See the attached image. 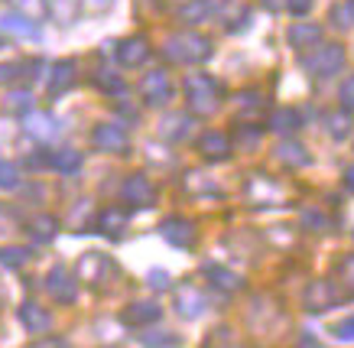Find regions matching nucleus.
Returning <instances> with one entry per match:
<instances>
[{
  "mask_svg": "<svg viewBox=\"0 0 354 348\" xmlns=\"http://www.w3.org/2000/svg\"><path fill=\"white\" fill-rule=\"evenodd\" d=\"M185 98H189V108H192L195 114L208 118V114H215V111H218L221 91H218L215 78H208V75H189V78H185Z\"/></svg>",
  "mask_w": 354,
  "mask_h": 348,
  "instance_id": "obj_1",
  "label": "nucleus"
},
{
  "mask_svg": "<svg viewBox=\"0 0 354 348\" xmlns=\"http://www.w3.org/2000/svg\"><path fill=\"white\" fill-rule=\"evenodd\" d=\"M208 55H212V43L205 36L179 33L166 43V59H172V62H202Z\"/></svg>",
  "mask_w": 354,
  "mask_h": 348,
  "instance_id": "obj_2",
  "label": "nucleus"
},
{
  "mask_svg": "<svg viewBox=\"0 0 354 348\" xmlns=\"http://www.w3.org/2000/svg\"><path fill=\"white\" fill-rule=\"evenodd\" d=\"M302 66L309 68L312 75L328 78V75H335V72L344 66V49L342 46H322L315 55H306V59H302Z\"/></svg>",
  "mask_w": 354,
  "mask_h": 348,
  "instance_id": "obj_3",
  "label": "nucleus"
},
{
  "mask_svg": "<svg viewBox=\"0 0 354 348\" xmlns=\"http://www.w3.org/2000/svg\"><path fill=\"white\" fill-rule=\"evenodd\" d=\"M120 196H124V202H127V205H153L156 189H153V183L147 179V176L137 173V176H130L127 183H124Z\"/></svg>",
  "mask_w": 354,
  "mask_h": 348,
  "instance_id": "obj_4",
  "label": "nucleus"
},
{
  "mask_svg": "<svg viewBox=\"0 0 354 348\" xmlns=\"http://www.w3.org/2000/svg\"><path fill=\"white\" fill-rule=\"evenodd\" d=\"M150 59V43L143 39V36H130V39H124V43L118 46V62L124 68H137L143 66Z\"/></svg>",
  "mask_w": 354,
  "mask_h": 348,
  "instance_id": "obj_5",
  "label": "nucleus"
},
{
  "mask_svg": "<svg viewBox=\"0 0 354 348\" xmlns=\"http://www.w3.org/2000/svg\"><path fill=\"white\" fill-rule=\"evenodd\" d=\"M162 238L176 244V248H192L195 241V225L189 218H166L162 221Z\"/></svg>",
  "mask_w": 354,
  "mask_h": 348,
  "instance_id": "obj_6",
  "label": "nucleus"
},
{
  "mask_svg": "<svg viewBox=\"0 0 354 348\" xmlns=\"http://www.w3.org/2000/svg\"><path fill=\"white\" fill-rule=\"evenodd\" d=\"M140 91H143L147 104H166V101H169V95H172L169 75H166V72H150V75L143 78Z\"/></svg>",
  "mask_w": 354,
  "mask_h": 348,
  "instance_id": "obj_7",
  "label": "nucleus"
},
{
  "mask_svg": "<svg viewBox=\"0 0 354 348\" xmlns=\"http://www.w3.org/2000/svg\"><path fill=\"white\" fill-rule=\"evenodd\" d=\"M46 290H49L59 303H72V300H75V280L68 277L65 267H53V271H49V277H46Z\"/></svg>",
  "mask_w": 354,
  "mask_h": 348,
  "instance_id": "obj_8",
  "label": "nucleus"
},
{
  "mask_svg": "<svg viewBox=\"0 0 354 348\" xmlns=\"http://www.w3.org/2000/svg\"><path fill=\"white\" fill-rule=\"evenodd\" d=\"M176 309H179L185 319L202 315L205 313V296L198 293V286H192V283H183V286L176 290Z\"/></svg>",
  "mask_w": 354,
  "mask_h": 348,
  "instance_id": "obj_9",
  "label": "nucleus"
},
{
  "mask_svg": "<svg viewBox=\"0 0 354 348\" xmlns=\"http://www.w3.org/2000/svg\"><path fill=\"white\" fill-rule=\"evenodd\" d=\"M335 303H338V293H335V286L328 280L312 283L309 290H306V306H309L312 313H322V309H328Z\"/></svg>",
  "mask_w": 354,
  "mask_h": 348,
  "instance_id": "obj_10",
  "label": "nucleus"
},
{
  "mask_svg": "<svg viewBox=\"0 0 354 348\" xmlns=\"http://www.w3.org/2000/svg\"><path fill=\"white\" fill-rule=\"evenodd\" d=\"M26 131L36 137V140H53V137H59V120L53 118V114H39V111H32V114H26Z\"/></svg>",
  "mask_w": 354,
  "mask_h": 348,
  "instance_id": "obj_11",
  "label": "nucleus"
},
{
  "mask_svg": "<svg viewBox=\"0 0 354 348\" xmlns=\"http://www.w3.org/2000/svg\"><path fill=\"white\" fill-rule=\"evenodd\" d=\"M198 150L205 153V160H227L231 156V140H227L225 134L208 131L198 137Z\"/></svg>",
  "mask_w": 354,
  "mask_h": 348,
  "instance_id": "obj_12",
  "label": "nucleus"
},
{
  "mask_svg": "<svg viewBox=\"0 0 354 348\" xmlns=\"http://www.w3.org/2000/svg\"><path fill=\"white\" fill-rule=\"evenodd\" d=\"M95 147H101V150H127V134L118 124H101V127H95Z\"/></svg>",
  "mask_w": 354,
  "mask_h": 348,
  "instance_id": "obj_13",
  "label": "nucleus"
},
{
  "mask_svg": "<svg viewBox=\"0 0 354 348\" xmlns=\"http://www.w3.org/2000/svg\"><path fill=\"white\" fill-rule=\"evenodd\" d=\"M78 273H82V280L85 283H101V277L104 273H111V261L104 257V254H85L82 257V264H78Z\"/></svg>",
  "mask_w": 354,
  "mask_h": 348,
  "instance_id": "obj_14",
  "label": "nucleus"
},
{
  "mask_svg": "<svg viewBox=\"0 0 354 348\" xmlns=\"http://www.w3.org/2000/svg\"><path fill=\"white\" fill-rule=\"evenodd\" d=\"M127 326H147V322H156L160 319V306L156 303H133L130 309H124L120 315Z\"/></svg>",
  "mask_w": 354,
  "mask_h": 348,
  "instance_id": "obj_15",
  "label": "nucleus"
},
{
  "mask_svg": "<svg viewBox=\"0 0 354 348\" xmlns=\"http://www.w3.org/2000/svg\"><path fill=\"white\" fill-rule=\"evenodd\" d=\"M319 39H322V26H315V23H296L290 30V43L296 49H312Z\"/></svg>",
  "mask_w": 354,
  "mask_h": 348,
  "instance_id": "obj_16",
  "label": "nucleus"
},
{
  "mask_svg": "<svg viewBox=\"0 0 354 348\" xmlns=\"http://www.w3.org/2000/svg\"><path fill=\"white\" fill-rule=\"evenodd\" d=\"M277 160H279V163H286V166H292V170H299V166L309 163V153H306V147H302V143L286 140V143H279V147H277Z\"/></svg>",
  "mask_w": 354,
  "mask_h": 348,
  "instance_id": "obj_17",
  "label": "nucleus"
},
{
  "mask_svg": "<svg viewBox=\"0 0 354 348\" xmlns=\"http://www.w3.org/2000/svg\"><path fill=\"white\" fill-rule=\"evenodd\" d=\"M0 26H3L7 33L23 36V39H36V36H39L36 23H30L26 17H20V13H7V17H0Z\"/></svg>",
  "mask_w": 354,
  "mask_h": 348,
  "instance_id": "obj_18",
  "label": "nucleus"
},
{
  "mask_svg": "<svg viewBox=\"0 0 354 348\" xmlns=\"http://www.w3.org/2000/svg\"><path fill=\"white\" fill-rule=\"evenodd\" d=\"M20 319H23V326L30 329V332H46L49 329V313H43L36 303H23V309H20Z\"/></svg>",
  "mask_w": 354,
  "mask_h": 348,
  "instance_id": "obj_19",
  "label": "nucleus"
},
{
  "mask_svg": "<svg viewBox=\"0 0 354 348\" xmlns=\"http://www.w3.org/2000/svg\"><path fill=\"white\" fill-rule=\"evenodd\" d=\"M75 82V62H59L53 66V78H49V91L53 95H62L65 88H72Z\"/></svg>",
  "mask_w": 354,
  "mask_h": 348,
  "instance_id": "obj_20",
  "label": "nucleus"
},
{
  "mask_svg": "<svg viewBox=\"0 0 354 348\" xmlns=\"http://www.w3.org/2000/svg\"><path fill=\"white\" fill-rule=\"evenodd\" d=\"M97 228L104 231L108 238H118L120 231L127 228V215L120 208H108V212H101V218H97Z\"/></svg>",
  "mask_w": 354,
  "mask_h": 348,
  "instance_id": "obj_21",
  "label": "nucleus"
},
{
  "mask_svg": "<svg viewBox=\"0 0 354 348\" xmlns=\"http://www.w3.org/2000/svg\"><path fill=\"white\" fill-rule=\"evenodd\" d=\"M55 231H59V221H55L53 215H36L30 221V235L36 241H53Z\"/></svg>",
  "mask_w": 354,
  "mask_h": 348,
  "instance_id": "obj_22",
  "label": "nucleus"
},
{
  "mask_svg": "<svg viewBox=\"0 0 354 348\" xmlns=\"http://www.w3.org/2000/svg\"><path fill=\"white\" fill-rule=\"evenodd\" d=\"M270 127H273L277 134H286V137H290V134L299 127V114H296V111H290V108H279L277 114L270 118Z\"/></svg>",
  "mask_w": 354,
  "mask_h": 348,
  "instance_id": "obj_23",
  "label": "nucleus"
},
{
  "mask_svg": "<svg viewBox=\"0 0 354 348\" xmlns=\"http://www.w3.org/2000/svg\"><path fill=\"white\" fill-rule=\"evenodd\" d=\"M208 277L215 280V286H221V290H227V293H234V290H241L244 286V280L237 277V273H231V271H221V267H208Z\"/></svg>",
  "mask_w": 354,
  "mask_h": 348,
  "instance_id": "obj_24",
  "label": "nucleus"
},
{
  "mask_svg": "<svg viewBox=\"0 0 354 348\" xmlns=\"http://www.w3.org/2000/svg\"><path fill=\"white\" fill-rule=\"evenodd\" d=\"M49 163L59 170V173H78V166H82V153L75 150H62V153H55Z\"/></svg>",
  "mask_w": 354,
  "mask_h": 348,
  "instance_id": "obj_25",
  "label": "nucleus"
},
{
  "mask_svg": "<svg viewBox=\"0 0 354 348\" xmlns=\"http://www.w3.org/2000/svg\"><path fill=\"white\" fill-rule=\"evenodd\" d=\"M189 124H192L189 118H166L162 120V134H166L169 140H183L185 134H189Z\"/></svg>",
  "mask_w": 354,
  "mask_h": 348,
  "instance_id": "obj_26",
  "label": "nucleus"
},
{
  "mask_svg": "<svg viewBox=\"0 0 354 348\" xmlns=\"http://www.w3.org/2000/svg\"><path fill=\"white\" fill-rule=\"evenodd\" d=\"M208 13H212V3H208V0H192V3L179 13V17H183L185 23H198V20H205Z\"/></svg>",
  "mask_w": 354,
  "mask_h": 348,
  "instance_id": "obj_27",
  "label": "nucleus"
},
{
  "mask_svg": "<svg viewBox=\"0 0 354 348\" xmlns=\"http://www.w3.org/2000/svg\"><path fill=\"white\" fill-rule=\"evenodd\" d=\"M26 257H30L26 248H3L0 250V264H3V267H23Z\"/></svg>",
  "mask_w": 354,
  "mask_h": 348,
  "instance_id": "obj_28",
  "label": "nucleus"
},
{
  "mask_svg": "<svg viewBox=\"0 0 354 348\" xmlns=\"http://www.w3.org/2000/svg\"><path fill=\"white\" fill-rule=\"evenodd\" d=\"M95 82H97V88H104V91H114V95H120V91H124V78L114 75V72H97Z\"/></svg>",
  "mask_w": 354,
  "mask_h": 348,
  "instance_id": "obj_29",
  "label": "nucleus"
},
{
  "mask_svg": "<svg viewBox=\"0 0 354 348\" xmlns=\"http://www.w3.org/2000/svg\"><path fill=\"white\" fill-rule=\"evenodd\" d=\"M7 108L17 111V114H26L32 108V95L30 91H13V95H7Z\"/></svg>",
  "mask_w": 354,
  "mask_h": 348,
  "instance_id": "obj_30",
  "label": "nucleus"
},
{
  "mask_svg": "<svg viewBox=\"0 0 354 348\" xmlns=\"http://www.w3.org/2000/svg\"><path fill=\"white\" fill-rule=\"evenodd\" d=\"M348 127H351L348 111H342V114H328V131H332V137H338V140H342L344 134H348Z\"/></svg>",
  "mask_w": 354,
  "mask_h": 348,
  "instance_id": "obj_31",
  "label": "nucleus"
},
{
  "mask_svg": "<svg viewBox=\"0 0 354 348\" xmlns=\"http://www.w3.org/2000/svg\"><path fill=\"white\" fill-rule=\"evenodd\" d=\"M17 183H20L17 166H13V163H0V189H13Z\"/></svg>",
  "mask_w": 354,
  "mask_h": 348,
  "instance_id": "obj_32",
  "label": "nucleus"
},
{
  "mask_svg": "<svg viewBox=\"0 0 354 348\" xmlns=\"http://www.w3.org/2000/svg\"><path fill=\"white\" fill-rule=\"evenodd\" d=\"M26 66H30V62H7V66H0V82H17Z\"/></svg>",
  "mask_w": 354,
  "mask_h": 348,
  "instance_id": "obj_33",
  "label": "nucleus"
},
{
  "mask_svg": "<svg viewBox=\"0 0 354 348\" xmlns=\"http://www.w3.org/2000/svg\"><path fill=\"white\" fill-rule=\"evenodd\" d=\"M342 108L354 111V75L344 78V85H342Z\"/></svg>",
  "mask_w": 354,
  "mask_h": 348,
  "instance_id": "obj_34",
  "label": "nucleus"
},
{
  "mask_svg": "<svg viewBox=\"0 0 354 348\" xmlns=\"http://www.w3.org/2000/svg\"><path fill=\"white\" fill-rule=\"evenodd\" d=\"M13 3H17V7H20L23 13H30V17H39V13L46 10L43 0H13Z\"/></svg>",
  "mask_w": 354,
  "mask_h": 348,
  "instance_id": "obj_35",
  "label": "nucleus"
},
{
  "mask_svg": "<svg viewBox=\"0 0 354 348\" xmlns=\"http://www.w3.org/2000/svg\"><path fill=\"white\" fill-rule=\"evenodd\" d=\"M338 273H342V280L348 283V286H354V254H351V257H344V261L338 264Z\"/></svg>",
  "mask_w": 354,
  "mask_h": 348,
  "instance_id": "obj_36",
  "label": "nucleus"
},
{
  "mask_svg": "<svg viewBox=\"0 0 354 348\" xmlns=\"http://www.w3.org/2000/svg\"><path fill=\"white\" fill-rule=\"evenodd\" d=\"M335 336H338V338H354V315L335 326Z\"/></svg>",
  "mask_w": 354,
  "mask_h": 348,
  "instance_id": "obj_37",
  "label": "nucleus"
},
{
  "mask_svg": "<svg viewBox=\"0 0 354 348\" xmlns=\"http://www.w3.org/2000/svg\"><path fill=\"white\" fill-rule=\"evenodd\" d=\"M143 345H179V338H172V336H143Z\"/></svg>",
  "mask_w": 354,
  "mask_h": 348,
  "instance_id": "obj_38",
  "label": "nucleus"
},
{
  "mask_svg": "<svg viewBox=\"0 0 354 348\" xmlns=\"http://www.w3.org/2000/svg\"><path fill=\"white\" fill-rule=\"evenodd\" d=\"M312 10V0H290V13L292 17H302V13Z\"/></svg>",
  "mask_w": 354,
  "mask_h": 348,
  "instance_id": "obj_39",
  "label": "nucleus"
},
{
  "mask_svg": "<svg viewBox=\"0 0 354 348\" xmlns=\"http://www.w3.org/2000/svg\"><path fill=\"white\" fill-rule=\"evenodd\" d=\"M241 134V143H244V147H257L260 143V131L257 127H254V131H237Z\"/></svg>",
  "mask_w": 354,
  "mask_h": 348,
  "instance_id": "obj_40",
  "label": "nucleus"
},
{
  "mask_svg": "<svg viewBox=\"0 0 354 348\" xmlns=\"http://www.w3.org/2000/svg\"><path fill=\"white\" fill-rule=\"evenodd\" d=\"M150 283H153V290H166V286H169V277H166L162 271H153L150 273Z\"/></svg>",
  "mask_w": 354,
  "mask_h": 348,
  "instance_id": "obj_41",
  "label": "nucleus"
},
{
  "mask_svg": "<svg viewBox=\"0 0 354 348\" xmlns=\"http://www.w3.org/2000/svg\"><path fill=\"white\" fill-rule=\"evenodd\" d=\"M344 185L354 192V166H348V170H344Z\"/></svg>",
  "mask_w": 354,
  "mask_h": 348,
  "instance_id": "obj_42",
  "label": "nucleus"
},
{
  "mask_svg": "<svg viewBox=\"0 0 354 348\" xmlns=\"http://www.w3.org/2000/svg\"><path fill=\"white\" fill-rule=\"evenodd\" d=\"M344 10H348V17H351V23H354V0H348V3H344Z\"/></svg>",
  "mask_w": 354,
  "mask_h": 348,
  "instance_id": "obj_43",
  "label": "nucleus"
},
{
  "mask_svg": "<svg viewBox=\"0 0 354 348\" xmlns=\"http://www.w3.org/2000/svg\"><path fill=\"white\" fill-rule=\"evenodd\" d=\"M263 7H270V10H277V0H260Z\"/></svg>",
  "mask_w": 354,
  "mask_h": 348,
  "instance_id": "obj_44",
  "label": "nucleus"
},
{
  "mask_svg": "<svg viewBox=\"0 0 354 348\" xmlns=\"http://www.w3.org/2000/svg\"><path fill=\"white\" fill-rule=\"evenodd\" d=\"M0 49H3V39H0Z\"/></svg>",
  "mask_w": 354,
  "mask_h": 348,
  "instance_id": "obj_45",
  "label": "nucleus"
},
{
  "mask_svg": "<svg viewBox=\"0 0 354 348\" xmlns=\"http://www.w3.org/2000/svg\"><path fill=\"white\" fill-rule=\"evenodd\" d=\"M101 3H104V0H101Z\"/></svg>",
  "mask_w": 354,
  "mask_h": 348,
  "instance_id": "obj_46",
  "label": "nucleus"
}]
</instances>
